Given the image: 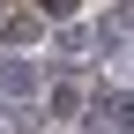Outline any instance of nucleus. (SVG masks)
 <instances>
[{"mask_svg":"<svg viewBox=\"0 0 134 134\" xmlns=\"http://www.w3.org/2000/svg\"><path fill=\"white\" fill-rule=\"evenodd\" d=\"M97 119H104L112 134H134V97H104V104H97Z\"/></svg>","mask_w":134,"mask_h":134,"instance_id":"nucleus-1","label":"nucleus"},{"mask_svg":"<svg viewBox=\"0 0 134 134\" xmlns=\"http://www.w3.org/2000/svg\"><path fill=\"white\" fill-rule=\"evenodd\" d=\"M37 8H45V15H67V8H75V0H37Z\"/></svg>","mask_w":134,"mask_h":134,"instance_id":"nucleus-2","label":"nucleus"}]
</instances>
